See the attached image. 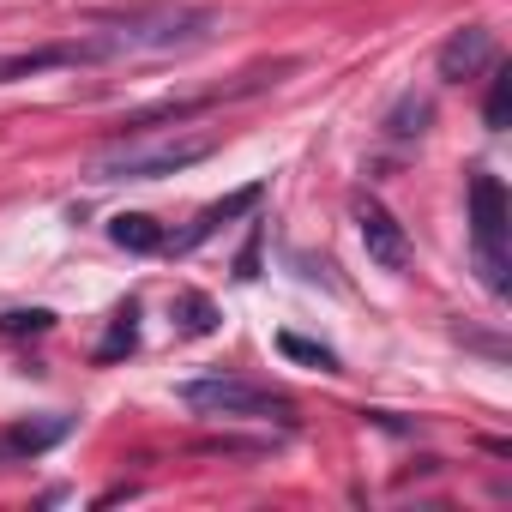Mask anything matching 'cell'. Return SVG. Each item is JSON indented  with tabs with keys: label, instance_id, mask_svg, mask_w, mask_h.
I'll list each match as a JSON object with an SVG mask.
<instances>
[{
	"label": "cell",
	"instance_id": "1",
	"mask_svg": "<svg viewBox=\"0 0 512 512\" xmlns=\"http://www.w3.org/2000/svg\"><path fill=\"white\" fill-rule=\"evenodd\" d=\"M211 25H217V19H211L205 7H157V13H133V19H121L115 31H97V37H85V43H73V49H79L85 67H91V61H115V55H169V49L205 43Z\"/></svg>",
	"mask_w": 512,
	"mask_h": 512
},
{
	"label": "cell",
	"instance_id": "2",
	"mask_svg": "<svg viewBox=\"0 0 512 512\" xmlns=\"http://www.w3.org/2000/svg\"><path fill=\"white\" fill-rule=\"evenodd\" d=\"M187 410H205V416H253V422H296V404L266 392V386H247L235 374H211V380H187L175 392Z\"/></svg>",
	"mask_w": 512,
	"mask_h": 512
},
{
	"label": "cell",
	"instance_id": "3",
	"mask_svg": "<svg viewBox=\"0 0 512 512\" xmlns=\"http://www.w3.org/2000/svg\"><path fill=\"white\" fill-rule=\"evenodd\" d=\"M217 145L211 139H157V145H115L109 157H97V181H163L181 175L193 163H205Z\"/></svg>",
	"mask_w": 512,
	"mask_h": 512
},
{
	"label": "cell",
	"instance_id": "4",
	"mask_svg": "<svg viewBox=\"0 0 512 512\" xmlns=\"http://www.w3.org/2000/svg\"><path fill=\"white\" fill-rule=\"evenodd\" d=\"M470 235H476V260H482V284L494 296H506V187L500 175H470Z\"/></svg>",
	"mask_w": 512,
	"mask_h": 512
},
{
	"label": "cell",
	"instance_id": "5",
	"mask_svg": "<svg viewBox=\"0 0 512 512\" xmlns=\"http://www.w3.org/2000/svg\"><path fill=\"white\" fill-rule=\"evenodd\" d=\"M356 235H362L368 260H374L380 272H404V266H410V235H404V223H398L380 199H356Z\"/></svg>",
	"mask_w": 512,
	"mask_h": 512
},
{
	"label": "cell",
	"instance_id": "6",
	"mask_svg": "<svg viewBox=\"0 0 512 512\" xmlns=\"http://www.w3.org/2000/svg\"><path fill=\"white\" fill-rule=\"evenodd\" d=\"M500 61V43H494V31H482V25H464V31H452L446 43H440V79L446 85H464V79H482L488 67Z\"/></svg>",
	"mask_w": 512,
	"mask_h": 512
},
{
	"label": "cell",
	"instance_id": "7",
	"mask_svg": "<svg viewBox=\"0 0 512 512\" xmlns=\"http://www.w3.org/2000/svg\"><path fill=\"white\" fill-rule=\"evenodd\" d=\"M260 199H266V181H247V187H235V193H223V199H211L175 241H163V247H175V253H193L199 241H211L229 217H253V211H260Z\"/></svg>",
	"mask_w": 512,
	"mask_h": 512
},
{
	"label": "cell",
	"instance_id": "8",
	"mask_svg": "<svg viewBox=\"0 0 512 512\" xmlns=\"http://www.w3.org/2000/svg\"><path fill=\"white\" fill-rule=\"evenodd\" d=\"M109 241L115 247H127V253H163V223L157 217H145V211H115L109 217Z\"/></svg>",
	"mask_w": 512,
	"mask_h": 512
},
{
	"label": "cell",
	"instance_id": "9",
	"mask_svg": "<svg viewBox=\"0 0 512 512\" xmlns=\"http://www.w3.org/2000/svg\"><path fill=\"white\" fill-rule=\"evenodd\" d=\"M55 67H79V49H73V43H55V49L7 55V61H0V85H13V79H31V73H55Z\"/></svg>",
	"mask_w": 512,
	"mask_h": 512
},
{
	"label": "cell",
	"instance_id": "10",
	"mask_svg": "<svg viewBox=\"0 0 512 512\" xmlns=\"http://www.w3.org/2000/svg\"><path fill=\"white\" fill-rule=\"evenodd\" d=\"M175 326H181L187 338H211V332L223 326V314H217V302H211V296L181 290V296H175Z\"/></svg>",
	"mask_w": 512,
	"mask_h": 512
},
{
	"label": "cell",
	"instance_id": "11",
	"mask_svg": "<svg viewBox=\"0 0 512 512\" xmlns=\"http://www.w3.org/2000/svg\"><path fill=\"white\" fill-rule=\"evenodd\" d=\"M428 121H434V109H428V97H416V91H404V97L392 103V115H386V139H422V133H428Z\"/></svg>",
	"mask_w": 512,
	"mask_h": 512
},
{
	"label": "cell",
	"instance_id": "12",
	"mask_svg": "<svg viewBox=\"0 0 512 512\" xmlns=\"http://www.w3.org/2000/svg\"><path fill=\"white\" fill-rule=\"evenodd\" d=\"M482 121L488 133H506L512 127V67H488V103H482Z\"/></svg>",
	"mask_w": 512,
	"mask_h": 512
},
{
	"label": "cell",
	"instance_id": "13",
	"mask_svg": "<svg viewBox=\"0 0 512 512\" xmlns=\"http://www.w3.org/2000/svg\"><path fill=\"white\" fill-rule=\"evenodd\" d=\"M67 434H73L67 416H55V422H19V428L7 434V452H31V458H37V452H49V446L67 440Z\"/></svg>",
	"mask_w": 512,
	"mask_h": 512
},
{
	"label": "cell",
	"instance_id": "14",
	"mask_svg": "<svg viewBox=\"0 0 512 512\" xmlns=\"http://www.w3.org/2000/svg\"><path fill=\"white\" fill-rule=\"evenodd\" d=\"M278 350H284L290 362H308V368H320V374H344V368H338V356H332L326 344L302 338V332H278Z\"/></svg>",
	"mask_w": 512,
	"mask_h": 512
},
{
	"label": "cell",
	"instance_id": "15",
	"mask_svg": "<svg viewBox=\"0 0 512 512\" xmlns=\"http://www.w3.org/2000/svg\"><path fill=\"white\" fill-rule=\"evenodd\" d=\"M49 326H55L49 308H13V314H0V332H7V338H37Z\"/></svg>",
	"mask_w": 512,
	"mask_h": 512
},
{
	"label": "cell",
	"instance_id": "16",
	"mask_svg": "<svg viewBox=\"0 0 512 512\" xmlns=\"http://www.w3.org/2000/svg\"><path fill=\"white\" fill-rule=\"evenodd\" d=\"M260 247H266V223L253 217V223H247V241H241V253H235V278H241V284L260 278Z\"/></svg>",
	"mask_w": 512,
	"mask_h": 512
},
{
	"label": "cell",
	"instance_id": "17",
	"mask_svg": "<svg viewBox=\"0 0 512 512\" xmlns=\"http://www.w3.org/2000/svg\"><path fill=\"white\" fill-rule=\"evenodd\" d=\"M139 350V326H133V302L121 308V320H115V332H109V344L97 350V362H115V356H133Z\"/></svg>",
	"mask_w": 512,
	"mask_h": 512
}]
</instances>
